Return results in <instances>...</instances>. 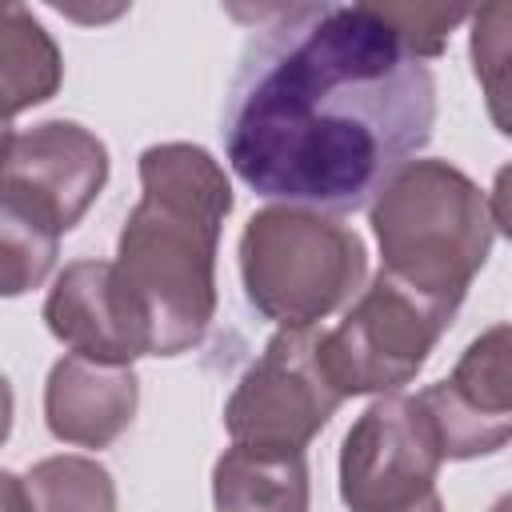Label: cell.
I'll list each match as a JSON object with an SVG mask.
<instances>
[{
    "instance_id": "cell-1",
    "label": "cell",
    "mask_w": 512,
    "mask_h": 512,
    "mask_svg": "<svg viewBox=\"0 0 512 512\" xmlns=\"http://www.w3.org/2000/svg\"><path fill=\"white\" fill-rule=\"evenodd\" d=\"M432 124V68L376 4H296L248 36L220 132L256 196L356 212L428 144Z\"/></svg>"
},
{
    "instance_id": "cell-2",
    "label": "cell",
    "mask_w": 512,
    "mask_h": 512,
    "mask_svg": "<svg viewBox=\"0 0 512 512\" xmlns=\"http://www.w3.org/2000/svg\"><path fill=\"white\" fill-rule=\"evenodd\" d=\"M140 188L112 272L140 324L144 356H180L216 316V244L232 184L212 152L172 140L140 152Z\"/></svg>"
},
{
    "instance_id": "cell-3",
    "label": "cell",
    "mask_w": 512,
    "mask_h": 512,
    "mask_svg": "<svg viewBox=\"0 0 512 512\" xmlns=\"http://www.w3.org/2000/svg\"><path fill=\"white\" fill-rule=\"evenodd\" d=\"M368 208L380 272L456 316L500 228L488 192L448 160H408Z\"/></svg>"
},
{
    "instance_id": "cell-4",
    "label": "cell",
    "mask_w": 512,
    "mask_h": 512,
    "mask_svg": "<svg viewBox=\"0 0 512 512\" xmlns=\"http://www.w3.org/2000/svg\"><path fill=\"white\" fill-rule=\"evenodd\" d=\"M368 272L356 228L336 216L272 204L240 232V280L248 304L280 328H312L344 308Z\"/></svg>"
},
{
    "instance_id": "cell-5",
    "label": "cell",
    "mask_w": 512,
    "mask_h": 512,
    "mask_svg": "<svg viewBox=\"0 0 512 512\" xmlns=\"http://www.w3.org/2000/svg\"><path fill=\"white\" fill-rule=\"evenodd\" d=\"M448 324L452 312L376 272L344 320L320 340L328 380L340 396H392L416 380Z\"/></svg>"
},
{
    "instance_id": "cell-6",
    "label": "cell",
    "mask_w": 512,
    "mask_h": 512,
    "mask_svg": "<svg viewBox=\"0 0 512 512\" xmlns=\"http://www.w3.org/2000/svg\"><path fill=\"white\" fill-rule=\"evenodd\" d=\"M324 328H280L264 352L248 364L224 404V428L232 444L304 452L308 440L340 408V392L328 380L320 356Z\"/></svg>"
},
{
    "instance_id": "cell-7",
    "label": "cell",
    "mask_w": 512,
    "mask_h": 512,
    "mask_svg": "<svg viewBox=\"0 0 512 512\" xmlns=\"http://www.w3.org/2000/svg\"><path fill=\"white\" fill-rule=\"evenodd\" d=\"M444 456L416 396H380L340 444V500L352 512H400L436 492Z\"/></svg>"
},
{
    "instance_id": "cell-8",
    "label": "cell",
    "mask_w": 512,
    "mask_h": 512,
    "mask_svg": "<svg viewBox=\"0 0 512 512\" xmlns=\"http://www.w3.org/2000/svg\"><path fill=\"white\" fill-rule=\"evenodd\" d=\"M108 184V148L76 120L16 132L0 160V192L32 208L56 236L76 228Z\"/></svg>"
},
{
    "instance_id": "cell-9",
    "label": "cell",
    "mask_w": 512,
    "mask_h": 512,
    "mask_svg": "<svg viewBox=\"0 0 512 512\" xmlns=\"http://www.w3.org/2000/svg\"><path fill=\"white\" fill-rule=\"evenodd\" d=\"M444 460L492 456L512 436V384H508V324L476 336L452 376L416 392Z\"/></svg>"
},
{
    "instance_id": "cell-10",
    "label": "cell",
    "mask_w": 512,
    "mask_h": 512,
    "mask_svg": "<svg viewBox=\"0 0 512 512\" xmlns=\"http://www.w3.org/2000/svg\"><path fill=\"white\" fill-rule=\"evenodd\" d=\"M44 324L72 356L96 364H132L144 356V336L116 284L112 260L64 264L48 288Z\"/></svg>"
},
{
    "instance_id": "cell-11",
    "label": "cell",
    "mask_w": 512,
    "mask_h": 512,
    "mask_svg": "<svg viewBox=\"0 0 512 512\" xmlns=\"http://www.w3.org/2000/svg\"><path fill=\"white\" fill-rule=\"evenodd\" d=\"M140 380L132 364H96L64 356L52 364L44 384L48 432L76 448H108L136 420Z\"/></svg>"
},
{
    "instance_id": "cell-12",
    "label": "cell",
    "mask_w": 512,
    "mask_h": 512,
    "mask_svg": "<svg viewBox=\"0 0 512 512\" xmlns=\"http://www.w3.org/2000/svg\"><path fill=\"white\" fill-rule=\"evenodd\" d=\"M308 500L304 452L232 444L212 468L216 512H308Z\"/></svg>"
},
{
    "instance_id": "cell-13",
    "label": "cell",
    "mask_w": 512,
    "mask_h": 512,
    "mask_svg": "<svg viewBox=\"0 0 512 512\" xmlns=\"http://www.w3.org/2000/svg\"><path fill=\"white\" fill-rule=\"evenodd\" d=\"M64 56L24 4H0V116L12 120L60 92Z\"/></svg>"
},
{
    "instance_id": "cell-14",
    "label": "cell",
    "mask_w": 512,
    "mask_h": 512,
    "mask_svg": "<svg viewBox=\"0 0 512 512\" xmlns=\"http://www.w3.org/2000/svg\"><path fill=\"white\" fill-rule=\"evenodd\" d=\"M60 236L20 200L0 192V296H24L40 288L56 264Z\"/></svg>"
},
{
    "instance_id": "cell-15",
    "label": "cell",
    "mask_w": 512,
    "mask_h": 512,
    "mask_svg": "<svg viewBox=\"0 0 512 512\" xmlns=\"http://www.w3.org/2000/svg\"><path fill=\"white\" fill-rule=\"evenodd\" d=\"M32 512H116L112 472L88 456H48L24 476Z\"/></svg>"
},
{
    "instance_id": "cell-16",
    "label": "cell",
    "mask_w": 512,
    "mask_h": 512,
    "mask_svg": "<svg viewBox=\"0 0 512 512\" xmlns=\"http://www.w3.org/2000/svg\"><path fill=\"white\" fill-rule=\"evenodd\" d=\"M380 16L404 36V44L428 60L440 56L448 44V32L464 20V12H448V8H424V4H404V8H380Z\"/></svg>"
},
{
    "instance_id": "cell-17",
    "label": "cell",
    "mask_w": 512,
    "mask_h": 512,
    "mask_svg": "<svg viewBox=\"0 0 512 512\" xmlns=\"http://www.w3.org/2000/svg\"><path fill=\"white\" fill-rule=\"evenodd\" d=\"M0 512H32L24 480L16 472H4V468H0Z\"/></svg>"
},
{
    "instance_id": "cell-18",
    "label": "cell",
    "mask_w": 512,
    "mask_h": 512,
    "mask_svg": "<svg viewBox=\"0 0 512 512\" xmlns=\"http://www.w3.org/2000/svg\"><path fill=\"white\" fill-rule=\"evenodd\" d=\"M12 408H16V400H12V384H8V376L0 372V444H4L8 432H12Z\"/></svg>"
},
{
    "instance_id": "cell-19",
    "label": "cell",
    "mask_w": 512,
    "mask_h": 512,
    "mask_svg": "<svg viewBox=\"0 0 512 512\" xmlns=\"http://www.w3.org/2000/svg\"><path fill=\"white\" fill-rule=\"evenodd\" d=\"M400 512H444V504H440L436 492H428L424 500H416V504H408V508H400Z\"/></svg>"
},
{
    "instance_id": "cell-20",
    "label": "cell",
    "mask_w": 512,
    "mask_h": 512,
    "mask_svg": "<svg viewBox=\"0 0 512 512\" xmlns=\"http://www.w3.org/2000/svg\"><path fill=\"white\" fill-rule=\"evenodd\" d=\"M12 136H16V132H12V128H8V120L0 116V160H4V152H8V144H12Z\"/></svg>"
},
{
    "instance_id": "cell-21",
    "label": "cell",
    "mask_w": 512,
    "mask_h": 512,
    "mask_svg": "<svg viewBox=\"0 0 512 512\" xmlns=\"http://www.w3.org/2000/svg\"><path fill=\"white\" fill-rule=\"evenodd\" d=\"M492 512H508V500H500V504H496V508H492Z\"/></svg>"
}]
</instances>
